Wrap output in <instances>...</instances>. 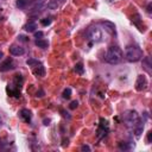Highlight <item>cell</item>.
Instances as JSON below:
<instances>
[{"instance_id": "1", "label": "cell", "mask_w": 152, "mask_h": 152, "mask_svg": "<svg viewBox=\"0 0 152 152\" xmlns=\"http://www.w3.org/2000/svg\"><path fill=\"white\" fill-rule=\"evenodd\" d=\"M122 120L125 125L135 134L137 138H139L144 130V121L140 119L139 114L134 109H130L122 113Z\"/></svg>"}, {"instance_id": "2", "label": "cell", "mask_w": 152, "mask_h": 152, "mask_svg": "<svg viewBox=\"0 0 152 152\" xmlns=\"http://www.w3.org/2000/svg\"><path fill=\"white\" fill-rule=\"evenodd\" d=\"M122 59V51L119 46H109L105 55V61L109 64H118Z\"/></svg>"}, {"instance_id": "3", "label": "cell", "mask_w": 152, "mask_h": 152, "mask_svg": "<svg viewBox=\"0 0 152 152\" xmlns=\"http://www.w3.org/2000/svg\"><path fill=\"white\" fill-rule=\"evenodd\" d=\"M125 57L129 62H138L143 58V50L138 45H129L125 50Z\"/></svg>"}, {"instance_id": "4", "label": "cell", "mask_w": 152, "mask_h": 152, "mask_svg": "<svg viewBox=\"0 0 152 152\" xmlns=\"http://www.w3.org/2000/svg\"><path fill=\"white\" fill-rule=\"evenodd\" d=\"M86 38L89 41V46H92L94 43H99L102 41V31L96 26H92L87 30Z\"/></svg>"}, {"instance_id": "5", "label": "cell", "mask_w": 152, "mask_h": 152, "mask_svg": "<svg viewBox=\"0 0 152 152\" xmlns=\"http://www.w3.org/2000/svg\"><path fill=\"white\" fill-rule=\"evenodd\" d=\"M108 121L105 120L104 118H100V124H99V129H97V132H96V135H97V140H101L102 138H105L108 133Z\"/></svg>"}, {"instance_id": "6", "label": "cell", "mask_w": 152, "mask_h": 152, "mask_svg": "<svg viewBox=\"0 0 152 152\" xmlns=\"http://www.w3.org/2000/svg\"><path fill=\"white\" fill-rule=\"evenodd\" d=\"M146 87H147V80L145 77V75H139L135 82V89L138 92H143L146 89Z\"/></svg>"}, {"instance_id": "7", "label": "cell", "mask_w": 152, "mask_h": 152, "mask_svg": "<svg viewBox=\"0 0 152 152\" xmlns=\"http://www.w3.org/2000/svg\"><path fill=\"white\" fill-rule=\"evenodd\" d=\"M12 69H15V63H13V58L12 57H8L0 64V71H3V73L12 70Z\"/></svg>"}, {"instance_id": "8", "label": "cell", "mask_w": 152, "mask_h": 152, "mask_svg": "<svg viewBox=\"0 0 152 152\" xmlns=\"http://www.w3.org/2000/svg\"><path fill=\"white\" fill-rule=\"evenodd\" d=\"M101 25L105 28V31H107L111 36H115V25H114L112 21H108V20L101 21Z\"/></svg>"}, {"instance_id": "9", "label": "cell", "mask_w": 152, "mask_h": 152, "mask_svg": "<svg viewBox=\"0 0 152 152\" xmlns=\"http://www.w3.org/2000/svg\"><path fill=\"white\" fill-rule=\"evenodd\" d=\"M7 93L11 96H15V97H20V87H18L17 84H8L7 87Z\"/></svg>"}, {"instance_id": "10", "label": "cell", "mask_w": 152, "mask_h": 152, "mask_svg": "<svg viewBox=\"0 0 152 152\" xmlns=\"http://www.w3.org/2000/svg\"><path fill=\"white\" fill-rule=\"evenodd\" d=\"M19 115H20V118H21L25 122H28V124L31 122V118H32L31 111H29V109H26V108H24V109H21V111L19 112Z\"/></svg>"}, {"instance_id": "11", "label": "cell", "mask_w": 152, "mask_h": 152, "mask_svg": "<svg viewBox=\"0 0 152 152\" xmlns=\"http://www.w3.org/2000/svg\"><path fill=\"white\" fill-rule=\"evenodd\" d=\"M10 54H11L12 56H21V55L25 54V50H24V48H21V46L12 45V46L10 48Z\"/></svg>"}, {"instance_id": "12", "label": "cell", "mask_w": 152, "mask_h": 152, "mask_svg": "<svg viewBox=\"0 0 152 152\" xmlns=\"http://www.w3.org/2000/svg\"><path fill=\"white\" fill-rule=\"evenodd\" d=\"M33 74L36 75V76H45V68L43 67V64L41 63V64H38V66H36L35 67V69H33Z\"/></svg>"}, {"instance_id": "13", "label": "cell", "mask_w": 152, "mask_h": 152, "mask_svg": "<svg viewBox=\"0 0 152 152\" xmlns=\"http://www.w3.org/2000/svg\"><path fill=\"white\" fill-rule=\"evenodd\" d=\"M37 29V24L35 21H29L26 25L24 26V30L28 31V32H35Z\"/></svg>"}, {"instance_id": "14", "label": "cell", "mask_w": 152, "mask_h": 152, "mask_svg": "<svg viewBox=\"0 0 152 152\" xmlns=\"http://www.w3.org/2000/svg\"><path fill=\"white\" fill-rule=\"evenodd\" d=\"M118 147H119V150H121V151H129V150H132L133 147H134V145L133 144H131V143H119V145H118Z\"/></svg>"}, {"instance_id": "15", "label": "cell", "mask_w": 152, "mask_h": 152, "mask_svg": "<svg viewBox=\"0 0 152 152\" xmlns=\"http://www.w3.org/2000/svg\"><path fill=\"white\" fill-rule=\"evenodd\" d=\"M35 44H36L38 48H42V49H46L48 45H49L48 41L42 39V38H39V39H36V41H35Z\"/></svg>"}, {"instance_id": "16", "label": "cell", "mask_w": 152, "mask_h": 152, "mask_svg": "<svg viewBox=\"0 0 152 152\" xmlns=\"http://www.w3.org/2000/svg\"><path fill=\"white\" fill-rule=\"evenodd\" d=\"M143 67H144V69L149 74H151V61H150V57H145L143 59Z\"/></svg>"}, {"instance_id": "17", "label": "cell", "mask_w": 152, "mask_h": 152, "mask_svg": "<svg viewBox=\"0 0 152 152\" xmlns=\"http://www.w3.org/2000/svg\"><path fill=\"white\" fill-rule=\"evenodd\" d=\"M26 64H28L29 67H36V66H38V64H41V62L38 61V59H35V58H29V59L26 61Z\"/></svg>"}, {"instance_id": "18", "label": "cell", "mask_w": 152, "mask_h": 152, "mask_svg": "<svg viewBox=\"0 0 152 152\" xmlns=\"http://www.w3.org/2000/svg\"><path fill=\"white\" fill-rule=\"evenodd\" d=\"M75 71L77 73V74H80V75H82L84 73V68H83L82 63H77V64L75 66Z\"/></svg>"}, {"instance_id": "19", "label": "cell", "mask_w": 152, "mask_h": 152, "mask_svg": "<svg viewBox=\"0 0 152 152\" xmlns=\"http://www.w3.org/2000/svg\"><path fill=\"white\" fill-rule=\"evenodd\" d=\"M62 96H63V99L69 100V99H70V96H71V89H70V88H66V89L63 91Z\"/></svg>"}, {"instance_id": "20", "label": "cell", "mask_w": 152, "mask_h": 152, "mask_svg": "<svg viewBox=\"0 0 152 152\" xmlns=\"http://www.w3.org/2000/svg\"><path fill=\"white\" fill-rule=\"evenodd\" d=\"M29 4V0H17V6L19 8H25Z\"/></svg>"}, {"instance_id": "21", "label": "cell", "mask_w": 152, "mask_h": 152, "mask_svg": "<svg viewBox=\"0 0 152 152\" xmlns=\"http://www.w3.org/2000/svg\"><path fill=\"white\" fill-rule=\"evenodd\" d=\"M51 18H44V19H42L41 20V24L43 25V26H49L50 24H51Z\"/></svg>"}, {"instance_id": "22", "label": "cell", "mask_w": 152, "mask_h": 152, "mask_svg": "<svg viewBox=\"0 0 152 152\" xmlns=\"http://www.w3.org/2000/svg\"><path fill=\"white\" fill-rule=\"evenodd\" d=\"M77 106H79V101H73V102L70 104V106H69V108L70 109H76V108H77Z\"/></svg>"}, {"instance_id": "23", "label": "cell", "mask_w": 152, "mask_h": 152, "mask_svg": "<svg viewBox=\"0 0 152 152\" xmlns=\"http://www.w3.org/2000/svg\"><path fill=\"white\" fill-rule=\"evenodd\" d=\"M18 39L21 41V42H29V38L26 36H24V35H19L18 36Z\"/></svg>"}, {"instance_id": "24", "label": "cell", "mask_w": 152, "mask_h": 152, "mask_svg": "<svg viewBox=\"0 0 152 152\" xmlns=\"http://www.w3.org/2000/svg\"><path fill=\"white\" fill-rule=\"evenodd\" d=\"M44 36V33L42 31H38V32H35V37L37 38V39H39V38H42Z\"/></svg>"}, {"instance_id": "25", "label": "cell", "mask_w": 152, "mask_h": 152, "mask_svg": "<svg viewBox=\"0 0 152 152\" xmlns=\"http://www.w3.org/2000/svg\"><path fill=\"white\" fill-rule=\"evenodd\" d=\"M151 139H152V132L149 131V132H147V137H146V142H147V144L151 143Z\"/></svg>"}, {"instance_id": "26", "label": "cell", "mask_w": 152, "mask_h": 152, "mask_svg": "<svg viewBox=\"0 0 152 152\" xmlns=\"http://www.w3.org/2000/svg\"><path fill=\"white\" fill-rule=\"evenodd\" d=\"M37 97H43L44 96V91H42V89H39L37 92V95H36Z\"/></svg>"}, {"instance_id": "27", "label": "cell", "mask_w": 152, "mask_h": 152, "mask_svg": "<svg viewBox=\"0 0 152 152\" xmlns=\"http://www.w3.org/2000/svg\"><path fill=\"white\" fill-rule=\"evenodd\" d=\"M81 151H91V147L88 145H83V146H81Z\"/></svg>"}, {"instance_id": "28", "label": "cell", "mask_w": 152, "mask_h": 152, "mask_svg": "<svg viewBox=\"0 0 152 152\" xmlns=\"http://www.w3.org/2000/svg\"><path fill=\"white\" fill-rule=\"evenodd\" d=\"M50 122H51V120H50V119H46V118H45V119L43 120V124H44L45 126H49V125H50Z\"/></svg>"}, {"instance_id": "29", "label": "cell", "mask_w": 152, "mask_h": 152, "mask_svg": "<svg viewBox=\"0 0 152 152\" xmlns=\"http://www.w3.org/2000/svg\"><path fill=\"white\" fill-rule=\"evenodd\" d=\"M147 12L151 13V4H149V6H147Z\"/></svg>"}, {"instance_id": "30", "label": "cell", "mask_w": 152, "mask_h": 152, "mask_svg": "<svg viewBox=\"0 0 152 152\" xmlns=\"http://www.w3.org/2000/svg\"><path fill=\"white\" fill-rule=\"evenodd\" d=\"M4 57V54H3V51H0V59H1Z\"/></svg>"}]
</instances>
